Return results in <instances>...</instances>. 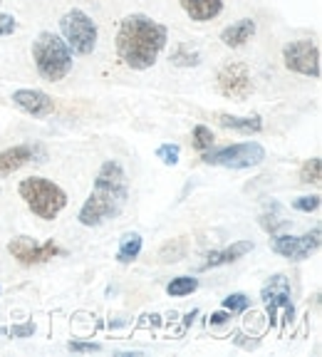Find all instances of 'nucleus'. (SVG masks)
<instances>
[{"label":"nucleus","mask_w":322,"mask_h":357,"mask_svg":"<svg viewBox=\"0 0 322 357\" xmlns=\"http://www.w3.org/2000/svg\"><path fill=\"white\" fill-rule=\"evenodd\" d=\"M38 154L33 144H15V146H8V149L0 151V178L10 176L15 174L17 169H22L25 164H30Z\"/></svg>","instance_id":"ddd939ff"},{"label":"nucleus","mask_w":322,"mask_h":357,"mask_svg":"<svg viewBox=\"0 0 322 357\" xmlns=\"http://www.w3.org/2000/svg\"><path fill=\"white\" fill-rule=\"evenodd\" d=\"M60 33L72 55H92L97 47V38H100L97 22L79 8H72L60 17Z\"/></svg>","instance_id":"39448f33"},{"label":"nucleus","mask_w":322,"mask_h":357,"mask_svg":"<svg viewBox=\"0 0 322 357\" xmlns=\"http://www.w3.org/2000/svg\"><path fill=\"white\" fill-rule=\"evenodd\" d=\"M129 201V178L119 162L107 159L97 172L95 184L89 191L87 201L79 208V223L82 226H102V223L117 218Z\"/></svg>","instance_id":"f03ea898"},{"label":"nucleus","mask_w":322,"mask_h":357,"mask_svg":"<svg viewBox=\"0 0 322 357\" xmlns=\"http://www.w3.org/2000/svg\"><path fill=\"white\" fill-rule=\"evenodd\" d=\"M261 298L268 307V315H270V323H275L278 318V312L283 310V320L285 323H293L295 318V305H293V298H290V285L288 278L283 273L273 275L261 290Z\"/></svg>","instance_id":"9d476101"},{"label":"nucleus","mask_w":322,"mask_h":357,"mask_svg":"<svg viewBox=\"0 0 322 357\" xmlns=\"http://www.w3.org/2000/svg\"><path fill=\"white\" fill-rule=\"evenodd\" d=\"M204 164L211 167H226V169H250L263 164L266 159V149L258 142H240V144H228L221 149H208L201 151Z\"/></svg>","instance_id":"423d86ee"},{"label":"nucleus","mask_w":322,"mask_h":357,"mask_svg":"<svg viewBox=\"0 0 322 357\" xmlns=\"http://www.w3.org/2000/svg\"><path fill=\"white\" fill-rule=\"evenodd\" d=\"M181 10L196 22H208L223 13V0H178Z\"/></svg>","instance_id":"dca6fc26"},{"label":"nucleus","mask_w":322,"mask_h":357,"mask_svg":"<svg viewBox=\"0 0 322 357\" xmlns=\"http://www.w3.org/2000/svg\"><path fill=\"white\" fill-rule=\"evenodd\" d=\"M0 3H3V0H0Z\"/></svg>","instance_id":"7c9ffc66"},{"label":"nucleus","mask_w":322,"mask_h":357,"mask_svg":"<svg viewBox=\"0 0 322 357\" xmlns=\"http://www.w3.org/2000/svg\"><path fill=\"white\" fill-rule=\"evenodd\" d=\"M302 184H320V156H312L300 169Z\"/></svg>","instance_id":"5701e85b"},{"label":"nucleus","mask_w":322,"mask_h":357,"mask_svg":"<svg viewBox=\"0 0 322 357\" xmlns=\"http://www.w3.org/2000/svg\"><path fill=\"white\" fill-rule=\"evenodd\" d=\"M196 288H199V280L194 275H178V278H174L167 285V293L171 298H183V296H191Z\"/></svg>","instance_id":"6ab92c4d"},{"label":"nucleus","mask_w":322,"mask_h":357,"mask_svg":"<svg viewBox=\"0 0 322 357\" xmlns=\"http://www.w3.org/2000/svg\"><path fill=\"white\" fill-rule=\"evenodd\" d=\"M8 253L15 258L20 266H40V263H47L50 258L62 256V248L55 241H47V243H38L30 236H17L8 243Z\"/></svg>","instance_id":"1a4fd4ad"},{"label":"nucleus","mask_w":322,"mask_h":357,"mask_svg":"<svg viewBox=\"0 0 322 357\" xmlns=\"http://www.w3.org/2000/svg\"><path fill=\"white\" fill-rule=\"evenodd\" d=\"M270 248L278 256L288 258V261H305V258H310L320 248V229H312L310 234H302V236L275 234Z\"/></svg>","instance_id":"9b49d317"},{"label":"nucleus","mask_w":322,"mask_h":357,"mask_svg":"<svg viewBox=\"0 0 322 357\" xmlns=\"http://www.w3.org/2000/svg\"><path fill=\"white\" fill-rule=\"evenodd\" d=\"M156 156H159L167 167H174V164H178L181 149H178V144H161L159 149H156Z\"/></svg>","instance_id":"b1692460"},{"label":"nucleus","mask_w":322,"mask_h":357,"mask_svg":"<svg viewBox=\"0 0 322 357\" xmlns=\"http://www.w3.org/2000/svg\"><path fill=\"white\" fill-rule=\"evenodd\" d=\"M141 243H144V241H141L139 234H124L122 243H119V251H117V261L124 263V266L132 263L134 258L141 253Z\"/></svg>","instance_id":"a211bd4d"},{"label":"nucleus","mask_w":322,"mask_h":357,"mask_svg":"<svg viewBox=\"0 0 322 357\" xmlns=\"http://www.w3.org/2000/svg\"><path fill=\"white\" fill-rule=\"evenodd\" d=\"M261 226L270 236H275V234H280L283 229H290V221L280 216V213H261Z\"/></svg>","instance_id":"4be33fe9"},{"label":"nucleus","mask_w":322,"mask_h":357,"mask_svg":"<svg viewBox=\"0 0 322 357\" xmlns=\"http://www.w3.org/2000/svg\"><path fill=\"white\" fill-rule=\"evenodd\" d=\"M10 100L20 112L38 119L50 117L52 112H55V100L47 92H43V89H15Z\"/></svg>","instance_id":"f8f14e48"},{"label":"nucleus","mask_w":322,"mask_h":357,"mask_svg":"<svg viewBox=\"0 0 322 357\" xmlns=\"http://www.w3.org/2000/svg\"><path fill=\"white\" fill-rule=\"evenodd\" d=\"M186 256V241H178V248H174L171 243L161 251V261H181V258Z\"/></svg>","instance_id":"bb28decb"},{"label":"nucleus","mask_w":322,"mask_h":357,"mask_svg":"<svg viewBox=\"0 0 322 357\" xmlns=\"http://www.w3.org/2000/svg\"><path fill=\"white\" fill-rule=\"evenodd\" d=\"M33 60L45 82H60L72 73V50L60 35L43 30L33 43Z\"/></svg>","instance_id":"7ed1b4c3"},{"label":"nucleus","mask_w":322,"mask_h":357,"mask_svg":"<svg viewBox=\"0 0 322 357\" xmlns=\"http://www.w3.org/2000/svg\"><path fill=\"white\" fill-rule=\"evenodd\" d=\"M253 251V241H236V243H231L228 248H223V251H213L206 256V261L199 266V271H208V268H216V266H226V263H233L238 261V258H243L245 253Z\"/></svg>","instance_id":"2eb2a0df"},{"label":"nucleus","mask_w":322,"mask_h":357,"mask_svg":"<svg viewBox=\"0 0 322 357\" xmlns=\"http://www.w3.org/2000/svg\"><path fill=\"white\" fill-rule=\"evenodd\" d=\"M17 194L25 201V206L43 221H52L67 206V194L50 178L28 176L17 184Z\"/></svg>","instance_id":"20e7f679"},{"label":"nucleus","mask_w":322,"mask_h":357,"mask_svg":"<svg viewBox=\"0 0 322 357\" xmlns=\"http://www.w3.org/2000/svg\"><path fill=\"white\" fill-rule=\"evenodd\" d=\"M216 124H221L223 129H231V132L238 134H258L263 132V119L258 114L253 117H236V114H226V112H216L213 114Z\"/></svg>","instance_id":"f3484780"},{"label":"nucleus","mask_w":322,"mask_h":357,"mask_svg":"<svg viewBox=\"0 0 322 357\" xmlns=\"http://www.w3.org/2000/svg\"><path fill=\"white\" fill-rule=\"evenodd\" d=\"M293 208L295 211H302V213H310L320 208V196H300V199L293 201Z\"/></svg>","instance_id":"a878e982"},{"label":"nucleus","mask_w":322,"mask_h":357,"mask_svg":"<svg viewBox=\"0 0 322 357\" xmlns=\"http://www.w3.org/2000/svg\"><path fill=\"white\" fill-rule=\"evenodd\" d=\"M171 65H176V67H196V65H201V52L191 50L189 45H178L176 50L171 52Z\"/></svg>","instance_id":"aec40b11"},{"label":"nucleus","mask_w":322,"mask_h":357,"mask_svg":"<svg viewBox=\"0 0 322 357\" xmlns=\"http://www.w3.org/2000/svg\"><path fill=\"white\" fill-rule=\"evenodd\" d=\"M17 30V22L13 15H8V13H3L0 15V38H6V35H13Z\"/></svg>","instance_id":"cd10ccee"},{"label":"nucleus","mask_w":322,"mask_h":357,"mask_svg":"<svg viewBox=\"0 0 322 357\" xmlns=\"http://www.w3.org/2000/svg\"><path fill=\"white\" fill-rule=\"evenodd\" d=\"M191 139H194V149L196 151H208L213 146V132L211 127H206V124H196L194 132H191Z\"/></svg>","instance_id":"412c9836"},{"label":"nucleus","mask_w":322,"mask_h":357,"mask_svg":"<svg viewBox=\"0 0 322 357\" xmlns=\"http://www.w3.org/2000/svg\"><path fill=\"white\" fill-rule=\"evenodd\" d=\"M208 323L211 325H226V323H231V312L223 307V310H218V312H213L211 318H208Z\"/></svg>","instance_id":"c756f323"},{"label":"nucleus","mask_w":322,"mask_h":357,"mask_svg":"<svg viewBox=\"0 0 322 357\" xmlns=\"http://www.w3.org/2000/svg\"><path fill=\"white\" fill-rule=\"evenodd\" d=\"M256 30H258V25L253 17H240V20L231 22L228 28L221 30V43L226 45V47H243L248 40H253Z\"/></svg>","instance_id":"4468645a"},{"label":"nucleus","mask_w":322,"mask_h":357,"mask_svg":"<svg viewBox=\"0 0 322 357\" xmlns=\"http://www.w3.org/2000/svg\"><path fill=\"white\" fill-rule=\"evenodd\" d=\"M283 62L290 73L320 79V47L312 40H293L283 47Z\"/></svg>","instance_id":"0eeeda50"},{"label":"nucleus","mask_w":322,"mask_h":357,"mask_svg":"<svg viewBox=\"0 0 322 357\" xmlns=\"http://www.w3.org/2000/svg\"><path fill=\"white\" fill-rule=\"evenodd\" d=\"M223 307L228 312H243L248 307V296L245 293H231V296L223 301Z\"/></svg>","instance_id":"393cba45"},{"label":"nucleus","mask_w":322,"mask_h":357,"mask_svg":"<svg viewBox=\"0 0 322 357\" xmlns=\"http://www.w3.org/2000/svg\"><path fill=\"white\" fill-rule=\"evenodd\" d=\"M216 87L223 97L228 100H248L253 92V77L245 62H228L218 70L216 75Z\"/></svg>","instance_id":"6e6552de"},{"label":"nucleus","mask_w":322,"mask_h":357,"mask_svg":"<svg viewBox=\"0 0 322 357\" xmlns=\"http://www.w3.org/2000/svg\"><path fill=\"white\" fill-rule=\"evenodd\" d=\"M169 43V30L167 25L151 20L144 13H132L119 22L117 38H114V47L117 55L129 70L144 73L149 67L156 65L159 55L164 52Z\"/></svg>","instance_id":"f257e3e1"},{"label":"nucleus","mask_w":322,"mask_h":357,"mask_svg":"<svg viewBox=\"0 0 322 357\" xmlns=\"http://www.w3.org/2000/svg\"><path fill=\"white\" fill-rule=\"evenodd\" d=\"M70 352H102L100 342H67Z\"/></svg>","instance_id":"c85d7f7f"}]
</instances>
